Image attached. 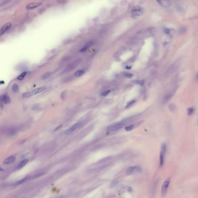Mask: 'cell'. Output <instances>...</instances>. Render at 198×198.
Returning <instances> with one entry per match:
<instances>
[{
	"instance_id": "cell-1",
	"label": "cell",
	"mask_w": 198,
	"mask_h": 198,
	"mask_svg": "<svg viewBox=\"0 0 198 198\" xmlns=\"http://www.w3.org/2000/svg\"><path fill=\"white\" fill-rule=\"evenodd\" d=\"M81 60L80 59H77L76 60H75L66 67L65 70L66 72H69L73 70L81 63Z\"/></svg>"
},
{
	"instance_id": "cell-2",
	"label": "cell",
	"mask_w": 198,
	"mask_h": 198,
	"mask_svg": "<svg viewBox=\"0 0 198 198\" xmlns=\"http://www.w3.org/2000/svg\"><path fill=\"white\" fill-rule=\"evenodd\" d=\"M141 171V168L140 166H131L127 169V175H131L136 173L140 172Z\"/></svg>"
},
{
	"instance_id": "cell-3",
	"label": "cell",
	"mask_w": 198,
	"mask_h": 198,
	"mask_svg": "<svg viewBox=\"0 0 198 198\" xmlns=\"http://www.w3.org/2000/svg\"><path fill=\"white\" fill-rule=\"evenodd\" d=\"M170 182V178H167L166 180L164 181L162 187V189H161V193L163 195L166 194L167 192V190L168 189L169 185Z\"/></svg>"
},
{
	"instance_id": "cell-4",
	"label": "cell",
	"mask_w": 198,
	"mask_h": 198,
	"mask_svg": "<svg viewBox=\"0 0 198 198\" xmlns=\"http://www.w3.org/2000/svg\"><path fill=\"white\" fill-rule=\"evenodd\" d=\"M124 126V124L122 123H119L114 125H112V126L108 127V131H110V132H114V131L119 130L121 129H122Z\"/></svg>"
},
{
	"instance_id": "cell-5",
	"label": "cell",
	"mask_w": 198,
	"mask_h": 198,
	"mask_svg": "<svg viewBox=\"0 0 198 198\" xmlns=\"http://www.w3.org/2000/svg\"><path fill=\"white\" fill-rule=\"evenodd\" d=\"M177 89V87H176L175 88H174V89H173L170 93H169L168 94L165 96L164 98V100H163L164 103H166V102H168L173 97V96L174 95V93H175Z\"/></svg>"
},
{
	"instance_id": "cell-6",
	"label": "cell",
	"mask_w": 198,
	"mask_h": 198,
	"mask_svg": "<svg viewBox=\"0 0 198 198\" xmlns=\"http://www.w3.org/2000/svg\"><path fill=\"white\" fill-rule=\"evenodd\" d=\"M132 13L134 15L139 16L142 13V9L138 6H136L133 8L132 10Z\"/></svg>"
},
{
	"instance_id": "cell-7",
	"label": "cell",
	"mask_w": 198,
	"mask_h": 198,
	"mask_svg": "<svg viewBox=\"0 0 198 198\" xmlns=\"http://www.w3.org/2000/svg\"><path fill=\"white\" fill-rule=\"evenodd\" d=\"M0 101L5 104H8L10 103L11 99L8 95L4 94L0 97Z\"/></svg>"
},
{
	"instance_id": "cell-8",
	"label": "cell",
	"mask_w": 198,
	"mask_h": 198,
	"mask_svg": "<svg viewBox=\"0 0 198 198\" xmlns=\"http://www.w3.org/2000/svg\"><path fill=\"white\" fill-rule=\"evenodd\" d=\"M41 5L42 4L40 2H32L28 4L26 6V8L28 9H34Z\"/></svg>"
},
{
	"instance_id": "cell-9",
	"label": "cell",
	"mask_w": 198,
	"mask_h": 198,
	"mask_svg": "<svg viewBox=\"0 0 198 198\" xmlns=\"http://www.w3.org/2000/svg\"><path fill=\"white\" fill-rule=\"evenodd\" d=\"M11 25V23H7L5 24L2 26L1 30H0V34L2 35L4 34L6 31L8 30L10 28Z\"/></svg>"
},
{
	"instance_id": "cell-10",
	"label": "cell",
	"mask_w": 198,
	"mask_h": 198,
	"mask_svg": "<svg viewBox=\"0 0 198 198\" xmlns=\"http://www.w3.org/2000/svg\"><path fill=\"white\" fill-rule=\"evenodd\" d=\"M46 87L45 86L41 87L39 88H37L36 89H35L33 90V91H32V92H31V95L33 96V95H36L37 94L41 93L43 91H44V90L45 89Z\"/></svg>"
},
{
	"instance_id": "cell-11",
	"label": "cell",
	"mask_w": 198,
	"mask_h": 198,
	"mask_svg": "<svg viewBox=\"0 0 198 198\" xmlns=\"http://www.w3.org/2000/svg\"><path fill=\"white\" fill-rule=\"evenodd\" d=\"M80 125V123H77V124H75L73 126L69 128V129L67 130L65 132V134H70L71 132H72L73 131H74L75 129H77L79 126Z\"/></svg>"
},
{
	"instance_id": "cell-12",
	"label": "cell",
	"mask_w": 198,
	"mask_h": 198,
	"mask_svg": "<svg viewBox=\"0 0 198 198\" xmlns=\"http://www.w3.org/2000/svg\"><path fill=\"white\" fill-rule=\"evenodd\" d=\"M165 152L163 151H161L160 154V156H159V161H160V167L163 165L164 160V155H165Z\"/></svg>"
},
{
	"instance_id": "cell-13",
	"label": "cell",
	"mask_w": 198,
	"mask_h": 198,
	"mask_svg": "<svg viewBox=\"0 0 198 198\" xmlns=\"http://www.w3.org/2000/svg\"><path fill=\"white\" fill-rule=\"evenodd\" d=\"M15 159V156H11L5 159V160H4V163L5 164H10L14 162Z\"/></svg>"
},
{
	"instance_id": "cell-14",
	"label": "cell",
	"mask_w": 198,
	"mask_h": 198,
	"mask_svg": "<svg viewBox=\"0 0 198 198\" xmlns=\"http://www.w3.org/2000/svg\"><path fill=\"white\" fill-rule=\"evenodd\" d=\"M28 162V160L26 159L25 160H23L20 163V164L18 165V166L17 167V169L19 170V169H20L21 168H23V167L25 166V165L27 164Z\"/></svg>"
},
{
	"instance_id": "cell-15",
	"label": "cell",
	"mask_w": 198,
	"mask_h": 198,
	"mask_svg": "<svg viewBox=\"0 0 198 198\" xmlns=\"http://www.w3.org/2000/svg\"><path fill=\"white\" fill-rule=\"evenodd\" d=\"M28 179H30V177L27 176V177L25 178H24L18 181V182L15 183L13 185L14 186L18 185H20L21 184L24 183V182H26V181L28 180Z\"/></svg>"
},
{
	"instance_id": "cell-16",
	"label": "cell",
	"mask_w": 198,
	"mask_h": 198,
	"mask_svg": "<svg viewBox=\"0 0 198 198\" xmlns=\"http://www.w3.org/2000/svg\"><path fill=\"white\" fill-rule=\"evenodd\" d=\"M158 2H159V4L161 5L164 7H168L170 5V3L169 1L168 0H160V1H157Z\"/></svg>"
},
{
	"instance_id": "cell-17",
	"label": "cell",
	"mask_w": 198,
	"mask_h": 198,
	"mask_svg": "<svg viewBox=\"0 0 198 198\" xmlns=\"http://www.w3.org/2000/svg\"><path fill=\"white\" fill-rule=\"evenodd\" d=\"M51 74H52V72L50 71H49V72H46L44 74L41 76V78L42 80L46 79H47L48 78H49V77L50 76Z\"/></svg>"
},
{
	"instance_id": "cell-18",
	"label": "cell",
	"mask_w": 198,
	"mask_h": 198,
	"mask_svg": "<svg viewBox=\"0 0 198 198\" xmlns=\"http://www.w3.org/2000/svg\"><path fill=\"white\" fill-rule=\"evenodd\" d=\"M84 73V70H77L75 73L74 75L75 77H79L81 76L82 75H83Z\"/></svg>"
},
{
	"instance_id": "cell-19",
	"label": "cell",
	"mask_w": 198,
	"mask_h": 198,
	"mask_svg": "<svg viewBox=\"0 0 198 198\" xmlns=\"http://www.w3.org/2000/svg\"><path fill=\"white\" fill-rule=\"evenodd\" d=\"M44 174V173H38L37 174H35L33 176L30 177V179H33L37 178L40 177L41 176L43 175Z\"/></svg>"
},
{
	"instance_id": "cell-20",
	"label": "cell",
	"mask_w": 198,
	"mask_h": 198,
	"mask_svg": "<svg viewBox=\"0 0 198 198\" xmlns=\"http://www.w3.org/2000/svg\"><path fill=\"white\" fill-rule=\"evenodd\" d=\"M135 124L134 125H130L129 126H127L125 127V129L126 131H131L135 127Z\"/></svg>"
},
{
	"instance_id": "cell-21",
	"label": "cell",
	"mask_w": 198,
	"mask_h": 198,
	"mask_svg": "<svg viewBox=\"0 0 198 198\" xmlns=\"http://www.w3.org/2000/svg\"><path fill=\"white\" fill-rule=\"evenodd\" d=\"M26 72H23L18 77V78H17L18 79L20 80H23L24 78L26 76Z\"/></svg>"
},
{
	"instance_id": "cell-22",
	"label": "cell",
	"mask_w": 198,
	"mask_h": 198,
	"mask_svg": "<svg viewBox=\"0 0 198 198\" xmlns=\"http://www.w3.org/2000/svg\"><path fill=\"white\" fill-rule=\"evenodd\" d=\"M12 91L15 93H16L19 90V86L16 84H14L12 86Z\"/></svg>"
},
{
	"instance_id": "cell-23",
	"label": "cell",
	"mask_w": 198,
	"mask_h": 198,
	"mask_svg": "<svg viewBox=\"0 0 198 198\" xmlns=\"http://www.w3.org/2000/svg\"><path fill=\"white\" fill-rule=\"evenodd\" d=\"M31 92H28V93H25L23 94L22 95V97L23 98H28L29 97L31 96Z\"/></svg>"
},
{
	"instance_id": "cell-24",
	"label": "cell",
	"mask_w": 198,
	"mask_h": 198,
	"mask_svg": "<svg viewBox=\"0 0 198 198\" xmlns=\"http://www.w3.org/2000/svg\"><path fill=\"white\" fill-rule=\"evenodd\" d=\"M194 109L193 108H188L187 110V114L188 116L191 115L193 113Z\"/></svg>"
},
{
	"instance_id": "cell-25",
	"label": "cell",
	"mask_w": 198,
	"mask_h": 198,
	"mask_svg": "<svg viewBox=\"0 0 198 198\" xmlns=\"http://www.w3.org/2000/svg\"><path fill=\"white\" fill-rule=\"evenodd\" d=\"M168 108H169V110L170 111H172V112H173V111L175 110L176 107L175 106V105H174V104H170V105L169 106H168Z\"/></svg>"
},
{
	"instance_id": "cell-26",
	"label": "cell",
	"mask_w": 198,
	"mask_h": 198,
	"mask_svg": "<svg viewBox=\"0 0 198 198\" xmlns=\"http://www.w3.org/2000/svg\"><path fill=\"white\" fill-rule=\"evenodd\" d=\"M134 83L138 84L140 85L141 86H142L144 84V82L143 80H136L134 82Z\"/></svg>"
},
{
	"instance_id": "cell-27",
	"label": "cell",
	"mask_w": 198,
	"mask_h": 198,
	"mask_svg": "<svg viewBox=\"0 0 198 198\" xmlns=\"http://www.w3.org/2000/svg\"><path fill=\"white\" fill-rule=\"evenodd\" d=\"M135 100H131L130 101H129V102H128L127 104V106H126V107H130V106H131V105H132L134 103H135Z\"/></svg>"
},
{
	"instance_id": "cell-28",
	"label": "cell",
	"mask_w": 198,
	"mask_h": 198,
	"mask_svg": "<svg viewBox=\"0 0 198 198\" xmlns=\"http://www.w3.org/2000/svg\"><path fill=\"white\" fill-rule=\"evenodd\" d=\"M110 92V90H108V91H105L104 92H103L101 93V95L102 96H106L108 94H109V93Z\"/></svg>"
},
{
	"instance_id": "cell-29",
	"label": "cell",
	"mask_w": 198,
	"mask_h": 198,
	"mask_svg": "<svg viewBox=\"0 0 198 198\" xmlns=\"http://www.w3.org/2000/svg\"><path fill=\"white\" fill-rule=\"evenodd\" d=\"M124 75L125 77H128L129 78H131L133 76L132 74L130 73H125L124 74Z\"/></svg>"
},
{
	"instance_id": "cell-30",
	"label": "cell",
	"mask_w": 198,
	"mask_h": 198,
	"mask_svg": "<svg viewBox=\"0 0 198 198\" xmlns=\"http://www.w3.org/2000/svg\"><path fill=\"white\" fill-rule=\"evenodd\" d=\"M88 49V48L86 46H84L80 50L79 52H85L87 50V49Z\"/></svg>"
},
{
	"instance_id": "cell-31",
	"label": "cell",
	"mask_w": 198,
	"mask_h": 198,
	"mask_svg": "<svg viewBox=\"0 0 198 198\" xmlns=\"http://www.w3.org/2000/svg\"><path fill=\"white\" fill-rule=\"evenodd\" d=\"M186 31H187L186 28L183 27V28H181L180 30H179V32H180L181 33H183L186 32Z\"/></svg>"
},
{
	"instance_id": "cell-32",
	"label": "cell",
	"mask_w": 198,
	"mask_h": 198,
	"mask_svg": "<svg viewBox=\"0 0 198 198\" xmlns=\"http://www.w3.org/2000/svg\"><path fill=\"white\" fill-rule=\"evenodd\" d=\"M93 21L94 22H98L99 21V18L98 17L94 18L93 20Z\"/></svg>"
},
{
	"instance_id": "cell-33",
	"label": "cell",
	"mask_w": 198,
	"mask_h": 198,
	"mask_svg": "<svg viewBox=\"0 0 198 198\" xmlns=\"http://www.w3.org/2000/svg\"><path fill=\"white\" fill-rule=\"evenodd\" d=\"M164 32H165V33H166V34H168L170 33V31L168 29H166L164 30Z\"/></svg>"
},
{
	"instance_id": "cell-34",
	"label": "cell",
	"mask_w": 198,
	"mask_h": 198,
	"mask_svg": "<svg viewBox=\"0 0 198 198\" xmlns=\"http://www.w3.org/2000/svg\"><path fill=\"white\" fill-rule=\"evenodd\" d=\"M4 171V169H3L2 168H1V167H0V171Z\"/></svg>"
}]
</instances>
